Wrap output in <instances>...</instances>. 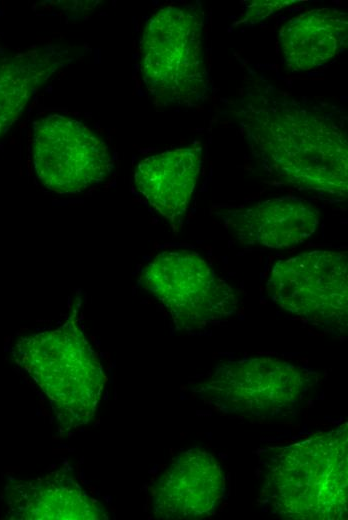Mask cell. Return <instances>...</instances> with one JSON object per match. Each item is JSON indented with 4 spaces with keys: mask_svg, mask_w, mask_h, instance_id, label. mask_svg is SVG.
Masks as SVG:
<instances>
[{
    "mask_svg": "<svg viewBox=\"0 0 348 520\" xmlns=\"http://www.w3.org/2000/svg\"><path fill=\"white\" fill-rule=\"evenodd\" d=\"M254 155L289 185L346 196L348 144L333 116L286 99L260 98L241 112Z\"/></svg>",
    "mask_w": 348,
    "mask_h": 520,
    "instance_id": "cell-1",
    "label": "cell"
},
{
    "mask_svg": "<svg viewBox=\"0 0 348 520\" xmlns=\"http://www.w3.org/2000/svg\"><path fill=\"white\" fill-rule=\"evenodd\" d=\"M262 461V494L274 513L294 520L347 518L346 425L270 449Z\"/></svg>",
    "mask_w": 348,
    "mask_h": 520,
    "instance_id": "cell-2",
    "label": "cell"
},
{
    "mask_svg": "<svg viewBox=\"0 0 348 520\" xmlns=\"http://www.w3.org/2000/svg\"><path fill=\"white\" fill-rule=\"evenodd\" d=\"M12 352L15 362L46 395L65 430L87 425L93 419L105 377L75 320L19 338Z\"/></svg>",
    "mask_w": 348,
    "mask_h": 520,
    "instance_id": "cell-3",
    "label": "cell"
},
{
    "mask_svg": "<svg viewBox=\"0 0 348 520\" xmlns=\"http://www.w3.org/2000/svg\"><path fill=\"white\" fill-rule=\"evenodd\" d=\"M202 12L168 5L152 14L140 45L144 84L159 107L194 106L205 98L208 74Z\"/></svg>",
    "mask_w": 348,
    "mask_h": 520,
    "instance_id": "cell-4",
    "label": "cell"
},
{
    "mask_svg": "<svg viewBox=\"0 0 348 520\" xmlns=\"http://www.w3.org/2000/svg\"><path fill=\"white\" fill-rule=\"evenodd\" d=\"M317 381V374L304 366L258 357L219 364L197 391L226 414L278 419L294 415Z\"/></svg>",
    "mask_w": 348,
    "mask_h": 520,
    "instance_id": "cell-5",
    "label": "cell"
},
{
    "mask_svg": "<svg viewBox=\"0 0 348 520\" xmlns=\"http://www.w3.org/2000/svg\"><path fill=\"white\" fill-rule=\"evenodd\" d=\"M140 283L170 313L176 326L199 331L220 323L237 309L232 287L198 253L178 249L156 255L142 270Z\"/></svg>",
    "mask_w": 348,
    "mask_h": 520,
    "instance_id": "cell-6",
    "label": "cell"
},
{
    "mask_svg": "<svg viewBox=\"0 0 348 520\" xmlns=\"http://www.w3.org/2000/svg\"><path fill=\"white\" fill-rule=\"evenodd\" d=\"M343 252L315 250L277 262L267 281L284 310L333 332L347 331L348 261Z\"/></svg>",
    "mask_w": 348,
    "mask_h": 520,
    "instance_id": "cell-7",
    "label": "cell"
},
{
    "mask_svg": "<svg viewBox=\"0 0 348 520\" xmlns=\"http://www.w3.org/2000/svg\"><path fill=\"white\" fill-rule=\"evenodd\" d=\"M32 162L39 181L58 194H76L113 170L108 146L81 121L52 113L33 122Z\"/></svg>",
    "mask_w": 348,
    "mask_h": 520,
    "instance_id": "cell-8",
    "label": "cell"
},
{
    "mask_svg": "<svg viewBox=\"0 0 348 520\" xmlns=\"http://www.w3.org/2000/svg\"><path fill=\"white\" fill-rule=\"evenodd\" d=\"M225 478L214 456L202 448L181 452L153 488V510L164 519H200L214 513Z\"/></svg>",
    "mask_w": 348,
    "mask_h": 520,
    "instance_id": "cell-9",
    "label": "cell"
},
{
    "mask_svg": "<svg viewBox=\"0 0 348 520\" xmlns=\"http://www.w3.org/2000/svg\"><path fill=\"white\" fill-rule=\"evenodd\" d=\"M226 228L243 244L287 248L309 238L320 222L308 201L285 196L231 209L222 214Z\"/></svg>",
    "mask_w": 348,
    "mask_h": 520,
    "instance_id": "cell-10",
    "label": "cell"
},
{
    "mask_svg": "<svg viewBox=\"0 0 348 520\" xmlns=\"http://www.w3.org/2000/svg\"><path fill=\"white\" fill-rule=\"evenodd\" d=\"M8 517L22 520H105L107 513L77 480L62 471L6 488Z\"/></svg>",
    "mask_w": 348,
    "mask_h": 520,
    "instance_id": "cell-11",
    "label": "cell"
},
{
    "mask_svg": "<svg viewBox=\"0 0 348 520\" xmlns=\"http://www.w3.org/2000/svg\"><path fill=\"white\" fill-rule=\"evenodd\" d=\"M202 161L199 145L164 151L139 162L134 183L160 215L177 226L195 190Z\"/></svg>",
    "mask_w": 348,
    "mask_h": 520,
    "instance_id": "cell-12",
    "label": "cell"
},
{
    "mask_svg": "<svg viewBox=\"0 0 348 520\" xmlns=\"http://www.w3.org/2000/svg\"><path fill=\"white\" fill-rule=\"evenodd\" d=\"M347 13L335 8L303 12L279 31L284 63L292 71H308L326 64L347 45Z\"/></svg>",
    "mask_w": 348,
    "mask_h": 520,
    "instance_id": "cell-13",
    "label": "cell"
},
{
    "mask_svg": "<svg viewBox=\"0 0 348 520\" xmlns=\"http://www.w3.org/2000/svg\"><path fill=\"white\" fill-rule=\"evenodd\" d=\"M71 61L67 50L53 46L0 59V138L19 119L37 90Z\"/></svg>",
    "mask_w": 348,
    "mask_h": 520,
    "instance_id": "cell-14",
    "label": "cell"
},
{
    "mask_svg": "<svg viewBox=\"0 0 348 520\" xmlns=\"http://www.w3.org/2000/svg\"><path fill=\"white\" fill-rule=\"evenodd\" d=\"M292 2L293 1H254L253 4L249 6V9H247V15L249 19L258 21L271 12L273 13Z\"/></svg>",
    "mask_w": 348,
    "mask_h": 520,
    "instance_id": "cell-15",
    "label": "cell"
}]
</instances>
